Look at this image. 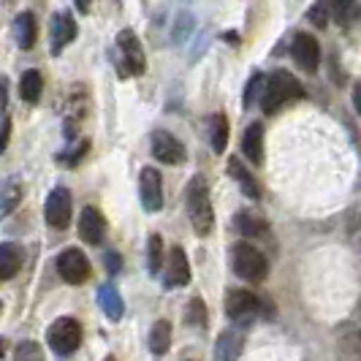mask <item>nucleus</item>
I'll use <instances>...</instances> for the list:
<instances>
[{"instance_id":"19","label":"nucleus","mask_w":361,"mask_h":361,"mask_svg":"<svg viewBox=\"0 0 361 361\" xmlns=\"http://www.w3.org/2000/svg\"><path fill=\"white\" fill-rule=\"evenodd\" d=\"M41 92H44V79H41V73H38L36 68L25 71L22 82H19V95H22V101H25V104H38V101H41Z\"/></svg>"},{"instance_id":"28","label":"nucleus","mask_w":361,"mask_h":361,"mask_svg":"<svg viewBox=\"0 0 361 361\" xmlns=\"http://www.w3.org/2000/svg\"><path fill=\"white\" fill-rule=\"evenodd\" d=\"M264 90H267V76L264 73H255L253 79H250V85H247V92H245V106L250 109L255 104V98L261 101L264 98Z\"/></svg>"},{"instance_id":"25","label":"nucleus","mask_w":361,"mask_h":361,"mask_svg":"<svg viewBox=\"0 0 361 361\" xmlns=\"http://www.w3.org/2000/svg\"><path fill=\"white\" fill-rule=\"evenodd\" d=\"M236 228L245 236H258L267 231V223L258 215H253V212H239L236 215Z\"/></svg>"},{"instance_id":"32","label":"nucleus","mask_w":361,"mask_h":361,"mask_svg":"<svg viewBox=\"0 0 361 361\" xmlns=\"http://www.w3.org/2000/svg\"><path fill=\"white\" fill-rule=\"evenodd\" d=\"M87 139H85V142H79V145L73 147L71 152H68V155H66V163H68V166H76V163L82 161V155H85V152H87Z\"/></svg>"},{"instance_id":"14","label":"nucleus","mask_w":361,"mask_h":361,"mask_svg":"<svg viewBox=\"0 0 361 361\" xmlns=\"http://www.w3.org/2000/svg\"><path fill=\"white\" fill-rule=\"evenodd\" d=\"M104 231H106V220L95 207H85L79 215V236L87 245H101L104 242Z\"/></svg>"},{"instance_id":"24","label":"nucleus","mask_w":361,"mask_h":361,"mask_svg":"<svg viewBox=\"0 0 361 361\" xmlns=\"http://www.w3.org/2000/svg\"><path fill=\"white\" fill-rule=\"evenodd\" d=\"M166 264H163V239L158 234L149 236V242H147V269L149 274H158Z\"/></svg>"},{"instance_id":"12","label":"nucleus","mask_w":361,"mask_h":361,"mask_svg":"<svg viewBox=\"0 0 361 361\" xmlns=\"http://www.w3.org/2000/svg\"><path fill=\"white\" fill-rule=\"evenodd\" d=\"M139 193H142V204L147 212H161L163 209V182L161 174L155 169H142L139 174Z\"/></svg>"},{"instance_id":"27","label":"nucleus","mask_w":361,"mask_h":361,"mask_svg":"<svg viewBox=\"0 0 361 361\" xmlns=\"http://www.w3.org/2000/svg\"><path fill=\"white\" fill-rule=\"evenodd\" d=\"M14 361H44V350H41V345L33 343V340H25V343L17 345Z\"/></svg>"},{"instance_id":"36","label":"nucleus","mask_w":361,"mask_h":361,"mask_svg":"<svg viewBox=\"0 0 361 361\" xmlns=\"http://www.w3.org/2000/svg\"><path fill=\"white\" fill-rule=\"evenodd\" d=\"M90 3H92V0H73L76 11H82V14H87V11H90Z\"/></svg>"},{"instance_id":"30","label":"nucleus","mask_w":361,"mask_h":361,"mask_svg":"<svg viewBox=\"0 0 361 361\" xmlns=\"http://www.w3.org/2000/svg\"><path fill=\"white\" fill-rule=\"evenodd\" d=\"M353 3H356V0H331V11H334V19H337L340 25H345V22L350 19Z\"/></svg>"},{"instance_id":"1","label":"nucleus","mask_w":361,"mask_h":361,"mask_svg":"<svg viewBox=\"0 0 361 361\" xmlns=\"http://www.w3.org/2000/svg\"><path fill=\"white\" fill-rule=\"evenodd\" d=\"M185 207H188V217L190 226L199 236H207L215 226V209H212V199H209V188L204 177H193L188 182L185 190Z\"/></svg>"},{"instance_id":"4","label":"nucleus","mask_w":361,"mask_h":361,"mask_svg":"<svg viewBox=\"0 0 361 361\" xmlns=\"http://www.w3.org/2000/svg\"><path fill=\"white\" fill-rule=\"evenodd\" d=\"M234 271L247 283H261L269 274V261L258 247L242 242L234 247Z\"/></svg>"},{"instance_id":"22","label":"nucleus","mask_w":361,"mask_h":361,"mask_svg":"<svg viewBox=\"0 0 361 361\" xmlns=\"http://www.w3.org/2000/svg\"><path fill=\"white\" fill-rule=\"evenodd\" d=\"M209 145L215 152H223L228 145V117L223 111L212 114V120H209Z\"/></svg>"},{"instance_id":"31","label":"nucleus","mask_w":361,"mask_h":361,"mask_svg":"<svg viewBox=\"0 0 361 361\" xmlns=\"http://www.w3.org/2000/svg\"><path fill=\"white\" fill-rule=\"evenodd\" d=\"M326 19H329V11H326V3H324V0H318V3L312 6V11H310V22H312V25H318V27H324Z\"/></svg>"},{"instance_id":"21","label":"nucleus","mask_w":361,"mask_h":361,"mask_svg":"<svg viewBox=\"0 0 361 361\" xmlns=\"http://www.w3.org/2000/svg\"><path fill=\"white\" fill-rule=\"evenodd\" d=\"M242 350V337L234 331H223L215 348V361H236Z\"/></svg>"},{"instance_id":"18","label":"nucleus","mask_w":361,"mask_h":361,"mask_svg":"<svg viewBox=\"0 0 361 361\" xmlns=\"http://www.w3.org/2000/svg\"><path fill=\"white\" fill-rule=\"evenodd\" d=\"M22 267V247L14 242H3L0 245V277L11 280Z\"/></svg>"},{"instance_id":"16","label":"nucleus","mask_w":361,"mask_h":361,"mask_svg":"<svg viewBox=\"0 0 361 361\" xmlns=\"http://www.w3.org/2000/svg\"><path fill=\"white\" fill-rule=\"evenodd\" d=\"M226 169H228V174L234 177L236 185L242 188V193H245L247 199H261V188H258V180H255L253 174H250V171L245 169V163L236 161V158H231Z\"/></svg>"},{"instance_id":"13","label":"nucleus","mask_w":361,"mask_h":361,"mask_svg":"<svg viewBox=\"0 0 361 361\" xmlns=\"http://www.w3.org/2000/svg\"><path fill=\"white\" fill-rule=\"evenodd\" d=\"M73 38H76V22H73L71 14H54L52 17V27H49V47H52V54L63 52L68 44H71Z\"/></svg>"},{"instance_id":"29","label":"nucleus","mask_w":361,"mask_h":361,"mask_svg":"<svg viewBox=\"0 0 361 361\" xmlns=\"http://www.w3.org/2000/svg\"><path fill=\"white\" fill-rule=\"evenodd\" d=\"M185 321L190 326H207V307L201 299H193L185 310Z\"/></svg>"},{"instance_id":"5","label":"nucleus","mask_w":361,"mask_h":361,"mask_svg":"<svg viewBox=\"0 0 361 361\" xmlns=\"http://www.w3.org/2000/svg\"><path fill=\"white\" fill-rule=\"evenodd\" d=\"M47 337H49V345H52L54 353L68 356V353H73V350L79 348V343H82V326L76 324L73 318H60V321H54V324L49 326Z\"/></svg>"},{"instance_id":"6","label":"nucleus","mask_w":361,"mask_h":361,"mask_svg":"<svg viewBox=\"0 0 361 361\" xmlns=\"http://www.w3.org/2000/svg\"><path fill=\"white\" fill-rule=\"evenodd\" d=\"M57 271H60V277L66 283L82 286L90 277V261H87V255L82 253V250L68 247V250H63V253L57 255Z\"/></svg>"},{"instance_id":"15","label":"nucleus","mask_w":361,"mask_h":361,"mask_svg":"<svg viewBox=\"0 0 361 361\" xmlns=\"http://www.w3.org/2000/svg\"><path fill=\"white\" fill-rule=\"evenodd\" d=\"M242 152L255 166L264 163V126L261 123H250L247 126L245 136H242Z\"/></svg>"},{"instance_id":"33","label":"nucleus","mask_w":361,"mask_h":361,"mask_svg":"<svg viewBox=\"0 0 361 361\" xmlns=\"http://www.w3.org/2000/svg\"><path fill=\"white\" fill-rule=\"evenodd\" d=\"M0 120H3V128H0V149H6L8 147V136H11V120H8V114H3Z\"/></svg>"},{"instance_id":"26","label":"nucleus","mask_w":361,"mask_h":361,"mask_svg":"<svg viewBox=\"0 0 361 361\" xmlns=\"http://www.w3.org/2000/svg\"><path fill=\"white\" fill-rule=\"evenodd\" d=\"M19 199H22V185H19L14 177L3 182V207H0L3 215H8V212L19 204Z\"/></svg>"},{"instance_id":"11","label":"nucleus","mask_w":361,"mask_h":361,"mask_svg":"<svg viewBox=\"0 0 361 361\" xmlns=\"http://www.w3.org/2000/svg\"><path fill=\"white\" fill-rule=\"evenodd\" d=\"M163 283L166 288H180L190 283V264L182 247H171L166 255V267H163Z\"/></svg>"},{"instance_id":"20","label":"nucleus","mask_w":361,"mask_h":361,"mask_svg":"<svg viewBox=\"0 0 361 361\" xmlns=\"http://www.w3.org/2000/svg\"><path fill=\"white\" fill-rule=\"evenodd\" d=\"M98 305H101V310L106 312L111 321H120L123 318V299H120V293H117V288L114 286H101V290H98Z\"/></svg>"},{"instance_id":"2","label":"nucleus","mask_w":361,"mask_h":361,"mask_svg":"<svg viewBox=\"0 0 361 361\" xmlns=\"http://www.w3.org/2000/svg\"><path fill=\"white\" fill-rule=\"evenodd\" d=\"M296 98H305V90L288 71H274L271 76H267V90L261 98L264 114H274L280 106H286Z\"/></svg>"},{"instance_id":"9","label":"nucleus","mask_w":361,"mask_h":361,"mask_svg":"<svg viewBox=\"0 0 361 361\" xmlns=\"http://www.w3.org/2000/svg\"><path fill=\"white\" fill-rule=\"evenodd\" d=\"M149 145H152V155L161 163H169V166H180L185 163V147L177 136L166 133V130H155L149 136Z\"/></svg>"},{"instance_id":"8","label":"nucleus","mask_w":361,"mask_h":361,"mask_svg":"<svg viewBox=\"0 0 361 361\" xmlns=\"http://www.w3.org/2000/svg\"><path fill=\"white\" fill-rule=\"evenodd\" d=\"M261 312V299L250 290H231L226 296V315L236 324H247Z\"/></svg>"},{"instance_id":"10","label":"nucleus","mask_w":361,"mask_h":361,"mask_svg":"<svg viewBox=\"0 0 361 361\" xmlns=\"http://www.w3.org/2000/svg\"><path fill=\"white\" fill-rule=\"evenodd\" d=\"M44 217L52 228H66L71 220V193L68 188H54L44 207Z\"/></svg>"},{"instance_id":"23","label":"nucleus","mask_w":361,"mask_h":361,"mask_svg":"<svg viewBox=\"0 0 361 361\" xmlns=\"http://www.w3.org/2000/svg\"><path fill=\"white\" fill-rule=\"evenodd\" d=\"M171 345V324L169 321H155V326L149 329V350L155 356H163Z\"/></svg>"},{"instance_id":"17","label":"nucleus","mask_w":361,"mask_h":361,"mask_svg":"<svg viewBox=\"0 0 361 361\" xmlns=\"http://www.w3.org/2000/svg\"><path fill=\"white\" fill-rule=\"evenodd\" d=\"M14 33H17L19 41V49H33L36 47V38H38V25L36 17L30 11H22L14 22Z\"/></svg>"},{"instance_id":"34","label":"nucleus","mask_w":361,"mask_h":361,"mask_svg":"<svg viewBox=\"0 0 361 361\" xmlns=\"http://www.w3.org/2000/svg\"><path fill=\"white\" fill-rule=\"evenodd\" d=\"M106 267H109V271H120V255H114V253H106Z\"/></svg>"},{"instance_id":"3","label":"nucleus","mask_w":361,"mask_h":361,"mask_svg":"<svg viewBox=\"0 0 361 361\" xmlns=\"http://www.w3.org/2000/svg\"><path fill=\"white\" fill-rule=\"evenodd\" d=\"M117 68L120 76H142L147 68V57L142 49V41L133 30H120L117 33Z\"/></svg>"},{"instance_id":"7","label":"nucleus","mask_w":361,"mask_h":361,"mask_svg":"<svg viewBox=\"0 0 361 361\" xmlns=\"http://www.w3.org/2000/svg\"><path fill=\"white\" fill-rule=\"evenodd\" d=\"M290 57L305 73H315L321 66V44L310 33H296L290 41Z\"/></svg>"},{"instance_id":"35","label":"nucleus","mask_w":361,"mask_h":361,"mask_svg":"<svg viewBox=\"0 0 361 361\" xmlns=\"http://www.w3.org/2000/svg\"><path fill=\"white\" fill-rule=\"evenodd\" d=\"M353 106H356V111L361 114V82L353 87Z\"/></svg>"}]
</instances>
